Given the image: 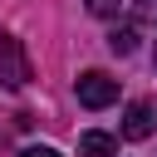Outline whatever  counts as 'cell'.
<instances>
[{"mask_svg": "<svg viewBox=\"0 0 157 157\" xmlns=\"http://www.w3.org/2000/svg\"><path fill=\"white\" fill-rule=\"evenodd\" d=\"M74 93L83 108H108V103H118V78H108L103 69H88V74H78Z\"/></svg>", "mask_w": 157, "mask_h": 157, "instance_id": "6da1fadb", "label": "cell"}, {"mask_svg": "<svg viewBox=\"0 0 157 157\" xmlns=\"http://www.w3.org/2000/svg\"><path fill=\"white\" fill-rule=\"evenodd\" d=\"M0 83L5 88H25L29 83V59H25L20 39H10V34H0Z\"/></svg>", "mask_w": 157, "mask_h": 157, "instance_id": "7a4b0ae2", "label": "cell"}, {"mask_svg": "<svg viewBox=\"0 0 157 157\" xmlns=\"http://www.w3.org/2000/svg\"><path fill=\"white\" fill-rule=\"evenodd\" d=\"M152 108L147 103H128V113H123V137H132V142H142V137H152Z\"/></svg>", "mask_w": 157, "mask_h": 157, "instance_id": "3957f363", "label": "cell"}, {"mask_svg": "<svg viewBox=\"0 0 157 157\" xmlns=\"http://www.w3.org/2000/svg\"><path fill=\"white\" fill-rule=\"evenodd\" d=\"M113 152H118V142L108 132H83L78 137V157H113Z\"/></svg>", "mask_w": 157, "mask_h": 157, "instance_id": "277c9868", "label": "cell"}, {"mask_svg": "<svg viewBox=\"0 0 157 157\" xmlns=\"http://www.w3.org/2000/svg\"><path fill=\"white\" fill-rule=\"evenodd\" d=\"M108 49H113V54H132V49H137V25H118V29L108 34Z\"/></svg>", "mask_w": 157, "mask_h": 157, "instance_id": "5b68a950", "label": "cell"}, {"mask_svg": "<svg viewBox=\"0 0 157 157\" xmlns=\"http://www.w3.org/2000/svg\"><path fill=\"white\" fill-rule=\"evenodd\" d=\"M88 10H93L98 20H113V15L123 10V0H88Z\"/></svg>", "mask_w": 157, "mask_h": 157, "instance_id": "8992f818", "label": "cell"}, {"mask_svg": "<svg viewBox=\"0 0 157 157\" xmlns=\"http://www.w3.org/2000/svg\"><path fill=\"white\" fill-rule=\"evenodd\" d=\"M20 157H64V152H54V147H25Z\"/></svg>", "mask_w": 157, "mask_h": 157, "instance_id": "52a82bcc", "label": "cell"}, {"mask_svg": "<svg viewBox=\"0 0 157 157\" xmlns=\"http://www.w3.org/2000/svg\"><path fill=\"white\" fill-rule=\"evenodd\" d=\"M142 5H147V15H157V0H142Z\"/></svg>", "mask_w": 157, "mask_h": 157, "instance_id": "ba28073f", "label": "cell"}]
</instances>
